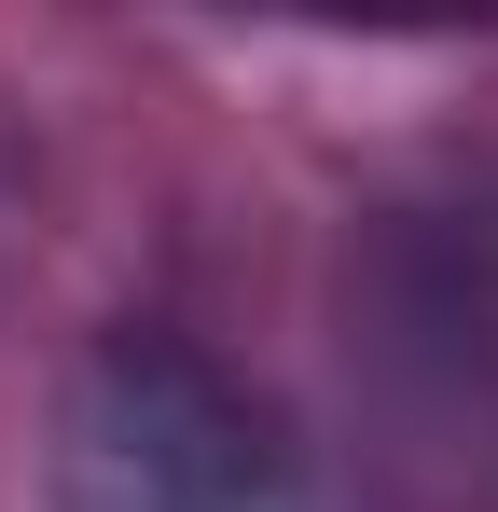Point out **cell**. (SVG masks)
Wrapping results in <instances>:
<instances>
[{
	"label": "cell",
	"instance_id": "1",
	"mask_svg": "<svg viewBox=\"0 0 498 512\" xmlns=\"http://www.w3.org/2000/svg\"><path fill=\"white\" fill-rule=\"evenodd\" d=\"M56 512H305V471L222 360L125 333L56 416Z\"/></svg>",
	"mask_w": 498,
	"mask_h": 512
}]
</instances>
